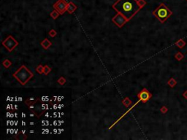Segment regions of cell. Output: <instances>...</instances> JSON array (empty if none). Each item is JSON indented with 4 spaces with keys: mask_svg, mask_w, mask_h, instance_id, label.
Segmentation results:
<instances>
[{
    "mask_svg": "<svg viewBox=\"0 0 187 140\" xmlns=\"http://www.w3.org/2000/svg\"><path fill=\"white\" fill-rule=\"evenodd\" d=\"M53 109H58V105H57V104H53Z\"/></svg>",
    "mask_w": 187,
    "mask_h": 140,
    "instance_id": "cb8c5ba5",
    "label": "cell"
},
{
    "mask_svg": "<svg viewBox=\"0 0 187 140\" xmlns=\"http://www.w3.org/2000/svg\"><path fill=\"white\" fill-rule=\"evenodd\" d=\"M15 118H18V114H17V113H15Z\"/></svg>",
    "mask_w": 187,
    "mask_h": 140,
    "instance_id": "f35d334b",
    "label": "cell"
},
{
    "mask_svg": "<svg viewBox=\"0 0 187 140\" xmlns=\"http://www.w3.org/2000/svg\"><path fill=\"white\" fill-rule=\"evenodd\" d=\"M138 4L141 7V9L146 4V1L145 0H138Z\"/></svg>",
    "mask_w": 187,
    "mask_h": 140,
    "instance_id": "e0dca14e",
    "label": "cell"
},
{
    "mask_svg": "<svg viewBox=\"0 0 187 140\" xmlns=\"http://www.w3.org/2000/svg\"><path fill=\"white\" fill-rule=\"evenodd\" d=\"M18 121H15V126H17V125H18Z\"/></svg>",
    "mask_w": 187,
    "mask_h": 140,
    "instance_id": "8d00e7d4",
    "label": "cell"
},
{
    "mask_svg": "<svg viewBox=\"0 0 187 140\" xmlns=\"http://www.w3.org/2000/svg\"><path fill=\"white\" fill-rule=\"evenodd\" d=\"M112 22L114 23L115 25H116L118 28H121L125 25V23L127 22H128V21L123 15H121L120 13H117L112 18Z\"/></svg>",
    "mask_w": 187,
    "mask_h": 140,
    "instance_id": "8992f818",
    "label": "cell"
},
{
    "mask_svg": "<svg viewBox=\"0 0 187 140\" xmlns=\"http://www.w3.org/2000/svg\"><path fill=\"white\" fill-rule=\"evenodd\" d=\"M14 108H15V110H17V109H18V105H17V104L14 105Z\"/></svg>",
    "mask_w": 187,
    "mask_h": 140,
    "instance_id": "83f0119b",
    "label": "cell"
},
{
    "mask_svg": "<svg viewBox=\"0 0 187 140\" xmlns=\"http://www.w3.org/2000/svg\"><path fill=\"white\" fill-rule=\"evenodd\" d=\"M59 15H60V13L57 11V10H53V11H52L50 13V16L53 18V19H56L58 16H59Z\"/></svg>",
    "mask_w": 187,
    "mask_h": 140,
    "instance_id": "7c38bea8",
    "label": "cell"
},
{
    "mask_svg": "<svg viewBox=\"0 0 187 140\" xmlns=\"http://www.w3.org/2000/svg\"><path fill=\"white\" fill-rule=\"evenodd\" d=\"M21 86H25L34 77V74L25 66L21 65L12 75Z\"/></svg>",
    "mask_w": 187,
    "mask_h": 140,
    "instance_id": "7a4b0ae2",
    "label": "cell"
},
{
    "mask_svg": "<svg viewBox=\"0 0 187 140\" xmlns=\"http://www.w3.org/2000/svg\"><path fill=\"white\" fill-rule=\"evenodd\" d=\"M64 107V104H58V109H61V108Z\"/></svg>",
    "mask_w": 187,
    "mask_h": 140,
    "instance_id": "7402d4cb",
    "label": "cell"
},
{
    "mask_svg": "<svg viewBox=\"0 0 187 140\" xmlns=\"http://www.w3.org/2000/svg\"><path fill=\"white\" fill-rule=\"evenodd\" d=\"M30 125H31V126H33V125H35V123H33V122H31V123H30Z\"/></svg>",
    "mask_w": 187,
    "mask_h": 140,
    "instance_id": "d590c367",
    "label": "cell"
},
{
    "mask_svg": "<svg viewBox=\"0 0 187 140\" xmlns=\"http://www.w3.org/2000/svg\"><path fill=\"white\" fill-rule=\"evenodd\" d=\"M35 131H30V133H34Z\"/></svg>",
    "mask_w": 187,
    "mask_h": 140,
    "instance_id": "60d3db41",
    "label": "cell"
},
{
    "mask_svg": "<svg viewBox=\"0 0 187 140\" xmlns=\"http://www.w3.org/2000/svg\"><path fill=\"white\" fill-rule=\"evenodd\" d=\"M57 83H58L59 85H61V86H64V85L66 83V79H65L63 76H61V77L58 79Z\"/></svg>",
    "mask_w": 187,
    "mask_h": 140,
    "instance_id": "5bb4252c",
    "label": "cell"
},
{
    "mask_svg": "<svg viewBox=\"0 0 187 140\" xmlns=\"http://www.w3.org/2000/svg\"><path fill=\"white\" fill-rule=\"evenodd\" d=\"M40 99H41L42 101H44V102H47V101H48L50 100L49 98H48V96H42Z\"/></svg>",
    "mask_w": 187,
    "mask_h": 140,
    "instance_id": "ac0fdd59",
    "label": "cell"
},
{
    "mask_svg": "<svg viewBox=\"0 0 187 140\" xmlns=\"http://www.w3.org/2000/svg\"><path fill=\"white\" fill-rule=\"evenodd\" d=\"M112 7L117 12L123 15L127 20L130 21L141 9L138 0H117L113 4Z\"/></svg>",
    "mask_w": 187,
    "mask_h": 140,
    "instance_id": "6da1fadb",
    "label": "cell"
},
{
    "mask_svg": "<svg viewBox=\"0 0 187 140\" xmlns=\"http://www.w3.org/2000/svg\"><path fill=\"white\" fill-rule=\"evenodd\" d=\"M30 116H31V117H33V116H35V115H34L33 113H32V114H30Z\"/></svg>",
    "mask_w": 187,
    "mask_h": 140,
    "instance_id": "74e56055",
    "label": "cell"
},
{
    "mask_svg": "<svg viewBox=\"0 0 187 140\" xmlns=\"http://www.w3.org/2000/svg\"><path fill=\"white\" fill-rule=\"evenodd\" d=\"M63 98H64V96H58L57 100H58V101H61V99H63Z\"/></svg>",
    "mask_w": 187,
    "mask_h": 140,
    "instance_id": "44dd1931",
    "label": "cell"
},
{
    "mask_svg": "<svg viewBox=\"0 0 187 140\" xmlns=\"http://www.w3.org/2000/svg\"><path fill=\"white\" fill-rule=\"evenodd\" d=\"M10 132V129H7V134H9Z\"/></svg>",
    "mask_w": 187,
    "mask_h": 140,
    "instance_id": "836d02e7",
    "label": "cell"
},
{
    "mask_svg": "<svg viewBox=\"0 0 187 140\" xmlns=\"http://www.w3.org/2000/svg\"><path fill=\"white\" fill-rule=\"evenodd\" d=\"M21 116H22V118H26V114L25 113H22Z\"/></svg>",
    "mask_w": 187,
    "mask_h": 140,
    "instance_id": "1f68e13d",
    "label": "cell"
},
{
    "mask_svg": "<svg viewBox=\"0 0 187 140\" xmlns=\"http://www.w3.org/2000/svg\"><path fill=\"white\" fill-rule=\"evenodd\" d=\"M48 123H49V122H48L47 120H43V121H42V125H43V126H48V125H49Z\"/></svg>",
    "mask_w": 187,
    "mask_h": 140,
    "instance_id": "d6986e66",
    "label": "cell"
},
{
    "mask_svg": "<svg viewBox=\"0 0 187 140\" xmlns=\"http://www.w3.org/2000/svg\"><path fill=\"white\" fill-rule=\"evenodd\" d=\"M21 133H22V134H25V133H26V130H22V131H21Z\"/></svg>",
    "mask_w": 187,
    "mask_h": 140,
    "instance_id": "e575fe53",
    "label": "cell"
},
{
    "mask_svg": "<svg viewBox=\"0 0 187 140\" xmlns=\"http://www.w3.org/2000/svg\"><path fill=\"white\" fill-rule=\"evenodd\" d=\"M6 109H11V105H10V104H7V107H6Z\"/></svg>",
    "mask_w": 187,
    "mask_h": 140,
    "instance_id": "4316f807",
    "label": "cell"
},
{
    "mask_svg": "<svg viewBox=\"0 0 187 140\" xmlns=\"http://www.w3.org/2000/svg\"><path fill=\"white\" fill-rule=\"evenodd\" d=\"M40 45H41V46L43 47L45 50H47L52 45V43H51V42L48 40V39H44L41 43H40Z\"/></svg>",
    "mask_w": 187,
    "mask_h": 140,
    "instance_id": "9c48e42d",
    "label": "cell"
},
{
    "mask_svg": "<svg viewBox=\"0 0 187 140\" xmlns=\"http://www.w3.org/2000/svg\"><path fill=\"white\" fill-rule=\"evenodd\" d=\"M14 123H15V121L10 120V125H11V126H13V125H14Z\"/></svg>",
    "mask_w": 187,
    "mask_h": 140,
    "instance_id": "f546056e",
    "label": "cell"
},
{
    "mask_svg": "<svg viewBox=\"0 0 187 140\" xmlns=\"http://www.w3.org/2000/svg\"><path fill=\"white\" fill-rule=\"evenodd\" d=\"M152 14L162 23H164L172 15L173 12L164 3H161L159 6L155 10H153Z\"/></svg>",
    "mask_w": 187,
    "mask_h": 140,
    "instance_id": "3957f363",
    "label": "cell"
},
{
    "mask_svg": "<svg viewBox=\"0 0 187 140\" xmlns=\"http://www.w3.org/2000/svg\"><path fill=\"white\" fill-rule=\"evenodd\" d=\"M50 72H51V69L48 65L44 66V73L43 74H45L46 75H47Z\"/></svg>",
    "mask_w": 187,
    "mask_h": 140,
    "instance_id": "9a60e30c",
    "label": "cell"
},
{
    "mask_svg": "<svg viewBox=\"0 0 187 140\" xmlns=\"http://www.w3.org/2000/svg\"><path fill=\"white\" fill-rule=\"evenodd\" d=\"M18 42L12 36L9 35L3 42L2 45L9 52H12L16 47L18 45Z\"/></svg>",
    "mask_w": 187,
    "mask_h": 140,
    "instance_id": "277c9868",
    "label": "cell"
},
{
    "mask_svg": "<svg viewBox=\"0 0 187 140\" xmlns=\"http://www.w3.org/2000/svg\"><path fill=\"white\" fill-rule=\"evenodd\" d=\"M122 104L126 107H129L132 104V100H130L128 97H126L124 98V100L122 101Z\"/></svg>",
    "mask_w": 187,
    "mask_h": 140,
    "instance_id": "30bf717a",
    "label": "cell"
},
{
    "mask_svg": "<svg viewBox=\"0 0 187 140\" xmlns=\"http://www.w3.org/2000/svg\"><path fill=\"white\" fill-rule=\"evenodd\" d=\"M161 111H162L163 113H164V112H166L167 109H166V108H165V107H162V108L161 109Z\"/></svg>",
    "mask_w": 187,
    "mask_h": 140,
    "instance_id": "603a6c76",
    "label": "cell"
},
{
    "mask_svg": "<svg viewBox=\"0 0 187 140\" xmlns=\"http://www.w3.org/2000/svg\"><path fill=\"white\" fill-rule=\"evenodd\" d=\"M48 34L51 37H55L56 36V34H57V32L55 29H50L49 31V32H48Z\"/></svg>",
    "mask_w": 187,
    "mask_h": 140,
    "instance_id": "2e32d148",
    "label": "cell"
},
{
    "mask_svg": "<svg viewBox=\"0 0 187 140\" xmlns=\"http://www.w3.org/2000/svg\"><path fill=\"white\" fill-rule=\"evenodd\" d=\"M23 101V98L22 97H18V101Z\"/></svg>",
    "mask_w": 187,
    "mask_h": 140,
    "instance_id": "f1b7e54d",
    "label": "cell"
},
{
    "mask_svg": "<svg viewBox=\"0 0 187 140\" xmlns=\"http://www.w3.org/2000/svg\"><path fill=\"white\" fill-rule=\"evenodd\" d=\"M43 134H48L49 133V130L48 129H43Z\"/></svg>",
    "mask_w": 187,
    "mask_h": 140,
    "instance_id": "ffe728a7",
    "label": "cell"
},
{
    "mask_svg": "<svg viewBox=\"0 0 187 140\" xmlns=\"http://www.w3.org/2000/svg\"><path fill=\"white\" fill-rule=\"evenodd\" d=\"M77 10V6L72 2V1H70L68 3V5H67V11L70 13V14H72L75 12V10Z\"/></svg>",
    "mask_w": 187,
    "mask_h": 140,
    "instance_id": "ba28073f",
    "label": "cell"
},
{
    "mask_svg": "<svg viewBox=\"0 0 187 140\" xmlns=\"http://www.w3.org/2000/svg\"><path fill=\"white\" fill-rule=\"evenodd\" d=\"M58 130H57L56 129H53V134H58Z\"/></svg>",
    "mask_w": 187,
    "mask_h": 140,
    "instance_id": "484cf974",
    "label": "cell"
},
{
    "mask_svg": "<svg viewBox=\"0 0 187 140\" xmlns=\"http://www.w3.org/2000/svg\"><path fill=\"white\" fill-rule=\"evenodd\" d=\"M14 131H15V129H10V133H11L12 134H14Z\"/></svg>",
    "mask_w": 187,
    "mask_h": 140,
    "instance_id": "4dcf8cb0",
    "label": "cell"
},
{
    "mask_svg": "<svg viewBox=\"0 0 187 140\" xmlns=\"http://www.w3.org/2000/svg\"><path fill=\"white\" fill-rule=\"evenodd\" d=\"M58 123V120H54V121H53V126H58V123Z\"/></svg>",
    "mask_w": 187,
    "mask_h": 140,
    "instance_id": "d4e9b609",
    "label": "cell"
},
{
    "mask_svg": "<svg viewBox=\"0 0 187 140\" xmlns=\"http://www.w3.org/2000/svg\"><path fill=\"white\" fill-rule=\"evenodd\" d=\"M138 97L140 99V101H141L143 103H145L152 97V94L150 93L146 88H143L140 93H138Z\"/></svg>",
    "mask_w": 187,
    "mask_h": 140,
    "instance_id": "52a82bcc",
    "label": "cell"
},
{
    "mask_svg": "<svg viewBox=\"0 0 187 140\" xmlns=\"http://www.w3.org/2000/svg\"><path fill=\"white\" fill-rule=\"evenodd\" d=\"M2 65L4 66V68L8 69V68L12 65V62H11L8 58H7V59H4V60L2 61Z\"/></svg>",
    "mask_w": 187,
    "mask_h": 140,
    "instance_id": "8fae6325",
    "label": "cell"
},
{
    "mask_svg": "<svg viewBox=\"0 0 187 140\" xmlns=\"http://www.w3.org/2000/svg\"><path fill=\"white\" fill-rule=\"evenodd\" d=\"M10 117L12 118V117H13V114H10Z\"/></svg>",
    "mask_w": 187,
    "mask_h": 140,
    "instance_id": "ab89813d",
    "label": "cell"
},
{
    "mask_svg": "<svg viewBox=\"0 0 187 140\" xmlns=\"http://www.w3.org/2000/svg\"><path fill=\"white\" fill-rule=\"evenodd\" d=\"M46 116H47V117L48 116V113H47V112L46 114Z\"/></svg>",
    "mask_w": 187,
    "mask_h": 140,
    "instance_id": "b9f144b4",
    "label": "cell"
},
{
    "mask_svg": "<svg viewBox=\"0 0 187 140\" xmlns=\"http://www.w3.org/2000/svg\"><path fill=\"white\" fill-rule=\"evenodd\" d=\"M22 126H26V123H25L24 121H22Z\"/></svg>",
    "mask_w": 187,
    "mask_h": 140,
    "instance_id": "d6a6232c",
    "label": "cell"
},
{
    "mask_svg": "<svg viewBox=\"0 0 187 140\" xmlns=\"http://www.w3.org/2000/svg\"><path fill=\"white\" fill-rule=\"evenodd\" d=\"M67 5L68 3L65 0H58L56 3L53 4V7L56 10H57L60 13V15H63L64 12L67 11Z\"/></svg>",
    "mask_w": 187,
    "mask_h": 140,
    "instance_id": "5b68a950",
    "label": "cell"
},
{
    "mask_svg": "<svg viewBox=\"0 0 187 140\" xmlns=\"http://www.w3.org/2000/svg\"><path fill=\"white\" fill-rule=\"evenodd\" d=\"M36 71H37V73L40 74V75L43 74V73H44V66H43L42 64H39V65L37 66V68H36Z\"/></svg>",
    "mask_w": 187,
    "mask_h": 140,
    "instance_id": "4fadbf2b",
    "label": "cell"
}]
</instances>
